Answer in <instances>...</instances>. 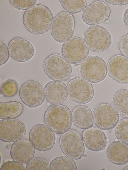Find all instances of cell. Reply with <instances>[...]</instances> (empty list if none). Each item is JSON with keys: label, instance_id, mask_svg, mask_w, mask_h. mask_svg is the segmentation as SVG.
<instances>
[{"label": "cell", "instance_id": "obj_1", "mask_svg": "<svg viewBox=\"0 0 128 170\" xmlns=\"http://www.w3.org/2000/svg\"><path fill=\"white\" fill-rule=\"evenodd\" d=\"M54 19L52 12L48 7L36 4L24 11L22 21L24 27L29 32L40 35L50 30Z\"/></svg>", "mask_w": 128, "mask_h": 170}, {"label": "cell", "instance_id": "obj_2", "mask_svg": "<svg viewBox=\"0 0 128 170\" xmlns=\"http://www.w3.org/2000/svg\"><path fill=\"white\" fill-rule=\"evenodd\" d=\"M44 121L54 132L62 134L69 130L72 125L71 112L65 105L52 104L46 111Z\"/></svg>", "mask_w": 128, "mask_h": 170}, {"label": "cell", "instance_id": "obj_3", "mask_svg": "<svg viewBox=\"0 0 128 170\" xmlns=\"http://www.w3.org/2000/svg\"><path fill=\"white\" fill-rule=\"evenodd\" d=\"M43 67L46 74L53 81H65L71 75L72 69L70 63L59 54L49 55L44 61Z\"/></svg>", "mask_w": 128, "mask_h": 170}, {"label": "cell", "instance_id": "obj_4", "mask_svg": "<svg viewBox=\"0 0 128 170\" xmlns=\"http://www.w3.org/2000/svg\"><path fill=\"white\" fill-rule=\"evenodd\" d=\"M80 72L83 78L90 82L98 83L106 76L107 65L104 61L98 56H88L80 63Z\"/></svg>", "mask_w": 128, "mask_h": 170}, {"label": "cell", "instance_id": "obj_5", "mask_svg": "<svg viewBox=\"0 0 128 170\" xmlns=\"http://www.w3.org/2000/svg\"><path fill=\"white\" fill-rule=\"evenodd\" d=\"M74 28L73 15L66 11H62L54 18L50 28L51 34L56 42L63 43L72 37Z\"/></svg>", "mask_w": 128, "mask_h": 170}, {"label": "cell", "instance_id": "obj_6", "mask_svg": "<svg viewBox=\"0 0 128 170\" xmlns=\"http://www.w3.org/2000/svg\"><path fill=\"white\" fill-rule=\"evenodd\" d=\"M84 41L88 49L95 53H101L108 50L112 42L111 35L104 27L99 25L88 28L84 34Z\"/></svg>", "mask_w": 128, "mask_h": 170}, {"label": "cell", "instance_id": "obj_7", "mask_svg": "<svg viewBox=\"0 0 128 170\" xmlns=\"http://www.w3.org/2000/svg\"><path fill=\"white\" fill-rule=\"evenodd\" d=\"M59 142L61 149L66 156L74 160L84 156V146L82 137L77 131L68 130L60 136Z\"/></svg>", "mask_w": 128, "mask_h": 170}, {"label": "cell", "instance_id": "obj_8", "mask_svg": "<svg viewBox=\"0 0 128 170\" xmlns=\"http://www.w3.org/2000/svg\"><path fill=\"white\" fill-rule=\"evenodd\" d=\"M61 52L63 56L70 63L77 64L87 57L89 49L84 39L74 36L63 44Z\"/></svg>", "mask_w": 128, "mask_h": 170}, {"label": "cell", "instance_id": "obj_9", "mask_svg": "<svg viewBox=\"0 0 128 170\" xmlns=\"http://www.w3.org/2000/svg\"><path fill=\"white\" fill-rule=\"evenodd\" d=\"M20 98L22 102L30 108H35L42 104L45 100L44 90L38 82L28 80L22 85L19 91Z\"/></svg>", "mask_w": 128, "mask_h": 170}, {"label": "cell", "instance_id": "obj_10", "mask_svg": "<svg viewBox=\"0 0 128 170\" xmlns=\"http://www.w3.org/2000/svg\"><path fill=\"white\" fill-rule=\"evenodd\" d=\"M93 116L96 126L104 130L113 129L120 118L119 114L114 106L107 103L98 105L93 111Z\"/></svg>", "mask_w": 128, "mask_h": 170}, {"label": "cell", "instance_id": "obj_11", "mask_svg": "<svg viewBox=\"0 0 128 170\" xmlns=\"http://www.w3.org/2000/svg\"><path fill=\"white\" fill-rule=\"evenodd\" d=\"M68 94L74 102L84 104L90 102L94 94L92 84L84 79L77 77L71 80L67 85Z\"/></svg>", "mask_w": 128, "mask_h": 170}, {"label": "cell", "instance_id": "obj_12", "mask_svg": "<svg viewBox=\"0 0 128 170\" xmlns=\"http://www.w3.org/2000/svg\"><path fill=\"white\" fill-rule=\"evenodd\" d=\"M29 138L35 148L42 151L51 149L56 141L54 132L46 124H37L31 129Z\"/></svg>", "mask_w": 128, "mask_h": 170}, {"label": "cell", "instance_id": "obj_13", "mask_svg": "<svg viewBox=\"0 0 128 170\" xmlns=\"http://www.w3.org/2000/svg\"><path fill=\"white\" fill-rule=\"evenodd\" d=\"M110 13V8L106 3L97 0L86 6L82 12V19L83 22L88 25H96L107 20Z\"/></svg>", "mask_w": 128, "mask_h": 170}, {"label": "cell", "instance_id": "obj_14", "mask_svg": "<svg viewBox=\"0 0 128 170\" xmlns=\"http://www.w3.org/2000/svg\"><path fill=\"white\" fill-rule=\"evenodd\" d=\"M26 126L21 121L16 118L3 119L0 120V139L7 142H14L25 135Z\"/></svg>", "mask_w": 128, "mask_h": 170}, {"label": "cell", "instance_id": "obj_15", "mask_svg": "<svg viewBox=\"0 0 128 170\" xmlns=\"http://www.w3.org/2000/svg\"><path fill=\"white\" fill-rule=\"evenodd\" d=\"M10 55L15 61L20 62H27L33 57L34 49L30 42L20 37L11 40L8 44Z\"/></svg>", "mask_w": 128, "mask_h": 170}, {"label": "cell", "instance_id": "obj_16", "mask_svg": "<svg viewBox=\"0 0 128 170\" xmlns=\"http://www.w3.org/2000/svg\"><path fill=\"white\" fill-rule=\"evenodd\" d=\"M107 67L108 75L115 81L128 83V59L121 55H114L108 60Z\"/></svg>", "mask_w": 128, "mask_h": 170}, {"label": "cell", "instance_id": "obj_17", "mask_svg": "<svg viewBox=\"0 0 128 170\" xmlns=\"http://www.w3.org/2000/svg\"><path fill=\"white\" fill-rule=\"evenodd\" d=\"M35 148L30 140L21 139L13 144L10 155L14 161L22 165L27 164L34 156Z\"/></svg>", "mask_w": 128, "mask_h": 170}, {"label": "cell", "instance_id": "obj_18", "mask_svg": "<svg viewBox=\"0 0 128 170\" xmlns=\"http://www.w3.org/2000/svg\"><path fill=\"white\" fill-rule=\"evenodd\" d=\"M82 138L86 147L94 151H100L104 149L107 143L106 138L104 132L100 129L91 127L82 132Z\"/></svg>", "mask_w": 128, "mask_h": 170}, {"label": "cell", "instance_id": "obj_19", "mask_svg": "<svg viewBox=\"0 0 128 170\" xmlns=\"http://www.w3.org/2000/svg\"><path fill=\"white\" fill-rule=\"evenodd\" d=\"M44 90L45 99L51 104L62 103L68 97L67 87L61 81L53 80L49 82L45 85Z\"/></svg>", "mask_w": 128, "mask_h": 170}, {"label": "cell", "instance_id": "obj_20", "mask_svg": "<svg viewBox=\"0 0 128 170\" xmlns=\"http://www.w3.org/2000/svg\"><path fill=\"white\" fill-rule=\"evenodd\" d=\"M106 154L114 164L123 165L128 162V145L120 141H113L108 146Z\"/></svg>", "mask_w": 128, "mask_h": 170}, {"label": "cell", "instance_id": "obj_21", "mask_svg": "<svg viewBox=\"0 0 128 170\" xmlns=\"http://www.w3.org/2000/svg\"><path fill=\"white\" fill-rule=\"evenodd\" d=\"M72 122L76 127L85 130L92 127L94 125L93 114L91 110L83 105L75 107L72 113Z\"/></svg>", "mask_w": 128, "mask_h": 170}, {"label": "cell", "instance_id": "obj_22", "mask_svg": "<svg viewBox=\"0 0 128 170\" xmlns=\"http://www.w3.org/2000/svg\"><path fill=\"white\" fill-rule=\"evenodd\" d=\"M23 106L17 101H10L0 103V119L15 118L22 113Z\"/></svg>", "mask_w": 128, "mask_h": 170}, {"label": "cell", "instance_id": "obj_23", "mask_svg": "<svg viewBox=\"0 0 128 170\" xmlns=\"http://www.w3.org/2000/svg\"><path fill=\"white\" fill-rule=\"evenodd\" d=\"M112 103L120 116L128 118V89H122L116 92L113 96Z\"/></svg>", "mask_w": 128, "mask_h": 170}, {"label": "cell", "instance_id": "obj_24", "mask_svg": "<svg viewBox=\"0 0 128 170\" xmlns=\"http://www.w3.org/2000/svg\"><path fill=\"white\" fill-rule=\"evenodd\" d=\"M50 170H77V166L73 159L67 156L56 157L50 162Z\"/></svg>", "mask_w": 128, "mask_h": 170}, {"label": "cell", "instance_id": "obj_25", "mask_svg": "<svg viewBox=\"0 0 128 170\" xmlns=\"http://www.w3.org/2000/svg\"><path fill=\"white\" fill-rule=\"evenodd\" d=\"M62 8L66 12L71 14H76L83 11L87 5V0H60Z\"/></svg>", "mask_w": 128, "mask_h": 170}, {"label": "cell", "instance_id": "obj_26", "mask_svg": "<svg viewBox=\"0 0 128 170\" xmlns=\"http://www.w3.org/2000/svg\"><path fill=\"white\" fill-rule=\"evenodd\" d=\"M18 89V86L16 82L12 79H9L1 84L0 93L5 97L11 98L17 94Z\"/></svg>", "mask_w": 128, "mask_h": 170}, {"label": "cell", "instance_id": "obj_27", "mask_svg": "<svg viewBox=\"0 0 128 170\" xmlns=\"http://www.w3.org/2000/svg\"><path fill=\"white\" fill-rule=\"evenodd\" d=\"M114 133L116 138L128 145V119L120 120L115 126Z\"/></svg>", "mask_w": 128, "mask_h": 170}, {"label": "cell", "instance_id": "obj_28", "mask_svg": "<svg viewBox=\"0 0 128 170\" xmlns=\"http://www.w3.org/2000/svg\"><path fill=\"white\" fill-rule=\"evenodd\" d=\"M26 170H50L49 163L45 159L41 157L33 158L27 164Z\"/></svg>", "mask_w": 128, "mask_h": 170}, {"label": "cell", "instance_id": "obj_29", "mask_svg": "<svg viewBox=\"0 0 128 170\" xmlns=\"http://www.w3.org/2000/svg\"><path fill=\"white\" fill-rule=\"evenodd\" d=\"M10 3L16 9L20 10H27L35 5L36 0H11Z\"/></svg>", "mask_w": 128, "mask_h": 170}, {"label": "cell", "instance_id": "obj_30", "mask_svg": "<svg viewBox=\"0 0 128 170\" xmlns=\"http://www.w3.org/2000/svg\"><path fill=\"white\" fill-rule=\"evenodd\" d=\"M0 66L5 64L8 60L10 54L8 47L4 42L0 41Z\"/></svg>", "mask_w": 128, "mask_h": 170}, {"label": "cell", "instance_id": "obj_31", "mask_svg": "<svg viewBox=\"0 0 128 170\" xmlns=\"http://www.w3.org/2000/svg\"><path fill=\"white\" fill-rule=\"evenodd\" d=\"M0 170H26L22 165L14 161H9L4 164L0 168Z\"/></svg>", "mask_w": 128, "mask_h": 170}, {"label": "cell", "instance_id": "obj_32", "mask_svg": "<svg viewBox=\"0 0 128 170\" xmlns=\"http://www.w3.org/2000/svg\"><path fill=\"white\" fill-rule=\"evenodd\" d=\"M119 47L121 54L128 59V34L122 36L120 42Z\"/></svg>", "mask_w": 128, "mask_h": 170}, {"label": "cell", "instance_id": "obj_33", "mask_svg": "<svg viewBox=\"0 0 128 170\" xmlns=\"http://www.w3.org/2000/svg\"><path fill=\"white\" fill-rule=\"evenodd\" d=\"M105 1L109 4L115 5L122 6L128 4V0H106Z\"/></svg>", "mask_w": 128, "mask_h": 170}, {"label": "cell", "instance_id": "obj_34", "mask_svg": "<svg viewBox=\"0 0 128 170\" xmlns=\"http://www.w3.org/2000/svg\"><path fill=\"white\" fill-rule=\"evenodd\" d=\"M123 21L125 25L128 29V8L126 9L124 13Z\"/></svg>", "mask_w": 128, "mask_h": 170}, {"label": "cell", "instance_id": "obj_35", "mask_svg": "<svg viewBox=\"0 0 128 170\" xmlns=\"http://www.w3.org/2000/svg\"><path fill=\"white\" fill-rule=\"evenodd\" d=\"M124 170H128V167H127L124 169Z\"/></svg>", "mask_w": 128, "mask_h": 170}]
</instances>
